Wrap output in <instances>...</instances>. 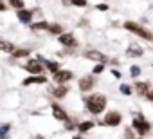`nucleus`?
<instances>
[{"label":"nucleus","mask_w":153,"mask_h":139,"mask_svg":"<svg viewBox=\"0 0 153 139\" xmlns=\"http://www.w3.org/2000/svg\"><path fill=\"white\" fill-rule=\"evenodd\" d=\"M85 105L88 108V112L92 114H101L106 107V98L103 94H92L88 98H85Z\"/></svg>","instance_id":"obj_1"},{"label":"nucleus","mask_w":153,"mask_h":139,"mask_svg":"<svg viewBox=\"0 0 153 139\" xmlns=\"http://www.w3.org/2000/svg\"><path fill=\"white\" fill-rule=\"evenodd\" d=\"M124 29H128V31H131V33L139 34V36H140V38H144V40H153L151 33H149L148 29L140 27V25H139V24H135V22H124Z\"/></svg>","instance_id":"obj_2"},{"label":"nucleus","mask_w":153,"mask_h":139,"mask_svg":"<svg viewBox=\"0 0 153 139\" xmlns=\"http://www.w3.org/2000/svg\"><path fill=\"white\" fill-rule=\"evenodd\" d=\"M133 128L137 130L139 135H146V134L149 132V123L144 119L142 114H139V116H135V119H133Z\"/></svg>","instance_id":"obj_3"},{"label":"nucleus","mask_w":153,"mask_h":139,"mask_svg":"<svg viewBox=\"0 0 153 139\" xmlns=\"http://www.w3.org/2000/svg\"><path fill=\"white\" fill-rule=\"evenodd\" d=\"M121 119H123V116L119 112H108L105 116V119H103V125H106V126H117L121 123Z\"/></svg>","instance_id":"obj_4"},{"label":"nucleus","mask_w":153,"mask_h":139,"mask_svg":"<svg viewBox=\"0 0 153 139\" xmlns=\"http://www.w3.org/2000/svg\"><path fill=\"white\" fill-rule=\"evenodd\" d=\"M25 71L31 72V74H42V72H43L42 61H40V60H29V61L25 63Z\"/></svg>","instance_id":"obj_5"},{"label":"nucleus","mask_w":153,"mask_h":139,"mask_svg":"<svg viewBox=\"0 0 153 139\" xmlns=\"http://www.w3.org/2000/svg\"><path fill=\"white\" fill-rule=\"evenodd\" d=\"M52 80L56 81V83H67L68 80H72V72L70 71H56L54 72V76H52Z\"/></svg>","instance_id":"obj_6"},{"label":"nucleus","mask_w":153,"mask_h":139,"mask_svg":"<svg viewBox=\"0 0 153 139\" xmlns=\"http://www.w3.org/2000/svg\"><path fill=\"white\" fill-rule=\"evenodd\" d=\"M94 85H96V80H94V76H85V78H81V80H79V89H81L83 92L90 90Z\"/></svg>","instance_id":"obj_7"},{"label":"nucleus","mask_w":153,"mask_h":139,"mask_svg":"<svg viewBox=\"0 0 153 139\" xmlns=\"http://www.w3.org/2000/svg\"><path fill=\"white\" fill-rule=\"evenodd\" d=\"M59 43L61 45H65V47H76L78 45V42H76V38L72 36V34H59Z\"/></svg>","instance_id":"obj_8"},{"label":"nucleus","mask_w":153,"mask_h":139,"mask_svg":"<svg viewBox=\"0 0 153 139\" xmlns=\"http://www.w3.org/2000/svg\"><path fill=\"white\" fill-rule=\"evenodd\" d=\"M33 15H34V11H27V9H18V13H16V16H18V20L20 22H24V24H29L31 22V18H33Z\"/></svg>","instance_id":"obj_9"},{"label":"nucleus","mask_w":153,"mask_h":139,"mask_svg":"<svg viewBox=\"0 0 153 139\" xmlns=\"http://www.w3.org/2000/svg\"><path fill=\"white\" fill-rule=\"evenodd\" d=\"M52 114H54V117L59 119V121H67V119H68L67 112H65L59 105H56V103H52Z\"/></svg>","instance_id":"obj_10"},{"label":"nucleus","mask_w":153,"mask_h":139,"mask_svg":"<svg viewBox=\"0 0 153 139\" xmlns=\"http://www.w3.org/2000/svg\"><path fill=\"white\" fill-rule=\"evenodd\" d=\"M45 81H47L45 76H42V74H34V76L24 80V85H36V83H45Z\"/></svg>","instance_id":"obj_11"},{"label":"nucleus","mask_w":153,"mask_h":139,"mask_svg":"<svg viewBox=\"0 0 153 139\" xmlns=\"http://www.w3.org/2000/svg\"><path fill=\"white\" fill-rule=\"evenodd\" d=\"M87 58H90V60H97V61H108L101 52H97V51H87Z\"/></svg>","instance_id":"obj_12"},{"label":"nucleus","mask_w":153,"mask_h":139,"mask_svg":"<svg viewBox=\"0 0 153 139\" xmlns=\"http://www.w3.org/2000/svg\"><path fill=\"white\" fill-rule=\"evenodd\" d=\"M135 89H137V92H139L140 96H146V94L151 90L149 85H148V83H142V81H137V83H135Z\"/></svg>","instance_id":"obj_13"},{"label":"nucleus","mask_w":153,"mask_h":139,"mask_svg":"<svg viewBox=\"0 0 153 139\" xmlns=\"http://www.w3.org/2000/svg\"><path fill=\"white\" fill-rule=\"evenodd\" d=\"M67 92H68V87H67V85H63V83H61V87H58L56 90H52V94H54L56 98H63Z\"/></svg>","instance_id":"obj_14"},{"label":"nucleus","mask_w":153,"mask_h":139,"mask_svg":"<svg viewBox=\"0 0 153 139\" xmlns=\"http://www.w3.org/2000/svg\"><path fill=\"white\" fill-rule=\"evenodd\" d=\"M90 128H94V123H92V121H83V123H79V126H78L79 132H88Z\"/></svg>","instance_id":"obj_15"},{"label":"nucleus","mask_w":153,"mask_h":139,"mask_svg":"<svg viewBox=\"0 0 153 139\" xmlns=\"http://www.w3.org/2000/svg\"><path fill=\"white\" fill-rule=\"evenodd\" d=\"M42 61L47 65V69H49V71H52V72L59 71V65H58V63H54V61H49V60H42Z\"/></svg>","instance_id":"obj_16"},{"label":"nucleus","mask_w":153,"mask_h":139,"mask_svg":"<svg viewBox=\"0 0 153 139\" xmlns=\"http://www.w3.org/2000/svg\"><path fill=\"white\" fill-rule=\"evenodd\" d=\"M31 29L33 31H43V29H49V24L47 22H38V24H33Z\"/></svg>","instance_id":"obj_17"},{"label":"nucleus","mask_w":153,"mask_h":139,"mask_svg":"<svg viewBox=\"0 0 153 139\" xmlns=\"http://www.w3.org/2000/svg\"><path fill=\"white\" fill-rule=\"evenodd\" d=\"M49 33H52V34H61V33H63V27H61L59 24H52V25H49Z\"/></svg>","instance_id":"obj_18"},{"label":"nucleus","mask_w":153,"mask_h":139,"mask_svg":"<svg viewBox=\"0 0 153 139\" xmlns=\"http://www.w3.org/2000/svg\"><path fill=\"white\" fill-rule=\"evenodd\" d=\"M29 54V51L27 49H18V51H13V56L15 58H24V56H27Z\"/></svg>","instance_id":"obj_19"},{"label":"nucleus","mask_w":153,"mask_h":139,"mask_svg":"<svg viewBox=\"0 0 153 139\" xmlns=\"http://www.w3.org/2000/svg\"><path fill=\"white\" fill-rule=\"evenodd\" d=\"M9 6H13L16 9H22L24 7V0H9Z\"/></svg>","instance_id":"obj_20"},{"label":"nucleus","mask_w":153,"mask_h":139,"mask_svg":"<svg viewBox=\"0 0 153 139\" xmlns=\"http://www.w3.org/2000/svg\"><path fill=\"white\" fill-rule=\"evenodd\" d=\"M103 71H105V63L101 61L99 65H96V67H94V71H92V72H94V74H101Z\"/></svg>","instance_id":"obj_21"},{"label":"nucleus","mask_w":153,"mask_h":139,"mask_svg":"<svg viewBox=\"0 0 153 139\" xmlns=\"http://www.w3.org/2000/svg\"><path fill=\"white\" fill-rule=\"evenodd\" d=\"M70 4L78 6V7H85L87 6V0H70Z\"/></svg>","instance_id":"obj_22"},{"label":"nucleus","mask_w":153,"mask_h":139,"mask_svg":"<svg viewBox=\"0 0 153 139\" xmlns=\"http://www.w3.org/2000/svg\"><path fill=\"white\" fill-rule=\"evenodd\" d=\"M2 49H4V51H7V52H13V49H15V47H13V43L2 42Z\"/></svg>","instance_id":"obj_23"},{"label":"nucleus","mask_w":153,"mask_h":139,"mask_svg":"<svg viewBox=\"0 0 153 139\" xmlns=\"http://www.w3.org/2000/svg\"><path fill=\"white\" fill-rule=\"evenodd\" d=\"M9 128H11L9 125H4V126H0V137H4V135L9 132Z\"/></svg>","instance_id":"obj_24"},{"label":"nucleus","mask_w":153,"mask_h":139,"mask_svg":"<svg viewBox=\"0 0 153 139\" xmlns=\"http://www.w3.org/2000/svg\"><path fill=\"white\" fill-rule=\"evenodd\" d=\"M130 74H131V76H139V74H140V69H139V67H131V69H130Z\"/></svg>","instance_id":"obj_25"},{"label":"nucleus","mask_w":153,"mask_h":139,"mask_svg":"<svg viewBox=\"0 0 153 139\" xmlns=\"http://www.w3.org/2000/svg\"><path fill=\"white\" fill-rule=\"evenodd\" d=\"M121 92H123V94H131V89L126 87V85H123V87H121Z\"/></svg>","instance_id":"obj_26"},{"label":"nucleus","mask_w":153,"mask_h":139,"mask_svg":"<svg viewBox=\"0 0 153 139\" xmlns=\"http://www.w3.org/2000/svg\"><path fill=\"white\" fill-rule=\"evenodd\" d=\"M97 9H99V11H106V9H108V6H106V4H99V6H97Z\"/></svg>","instance_id":"obj_27"},{"label":"nucleus","mask_w":153,"mask_h":139,"mask_svg":"<svg viewBox=\"0 0 153 139\" xmlns=\"http://www.w3.org/2000/svg\"><path fill=\"white\" fill-rule=\"evenodd\" d=\"M6 7H7L6 2H4V0H0V11H6Z\"/></svg>","instance_id":"obj_28"},{"label":"nucleus","mask_w":153,"mask_h":139,"mask_svg":"<svg viewBox=\"0 0 153 139\" xmlns=\"http://www.w3.org/2000/svg\"><path fill=\"white\" fill-rule=\"evenodd\" d=\"M146 99H149V101H153V90H149V92L146 94Z\"/></svg>","instance_id":"obj_29"},{"label":"nucleus","mask_w":153,"mask_h":139,"mask_svg":"<svg viewBox=\"0 0 153 139\" xmlns=\"http://www.w3.org/2000/svg\"><path fill=\"white\" fill-rule=\"evenodd\" d=\"M112 74H114L115 78H121V72H119V71H112Z\"/></svg>","instance_id":"obj_30"},{"label":"nucleus","mask_w":153,"mask_h":139,"mask_svg":"<svg viewBox=\"0 0 153 139\" xmlns=\"http://www.w3.org/2000/svg\"><path fill=\"white\" fill-rule=\"evenodd\" d=\"M0 49H2V42H0Z\"/></svg>","instance_id":"obj_31"}]
</instances>
